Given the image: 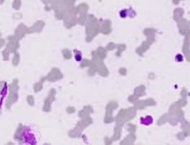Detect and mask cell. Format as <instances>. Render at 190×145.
Returning a JSON list of instances; mask_svg holds the SVG:
<instances>
[{"label":"cell","instance_id":"ba28073f","mask_svg":"<svg viewBox=\"0 0 190 145\" xmlns=\"http://www.w3.org/2000/svg\"><path fill=\"white\" fill-rule=\"evenodd\" d=\"M32 33L31 29H28V27L25 26L24 24L21 23L19 25V26L17 27V29L15 30V33L14 36L17 39L20 40L21 39L26 33Z\"/></svg>","mask_w":190,"mask_h":145},{"label":"cell","instance_id":"484cf974","mask_svg":"<svg viewBox=\"0 0 190 145\" xmlns=\"http://www.w3.org/2000/svg\"><path fill=\"white\" fill-rule=\"evenodd\" d=\"M115 47H116V45L114 43H109L106 47V50H113Z\"/></svg>","mask_w":190,"mask_h":145},{"label":"cell","instance_id":"2e32d148","mask_svg":"<svg viewBox=\"0 0 190 145\" xmlns=\"http://www.w3.org/2000/svg\"><path fill=\"white\" fill-rule=\"evenodd\" d=\"M153 122V117L150 116V115H147V116L145 117V118H141L140 119V123L142 125H145V126H149V125L152 124Z\"/></svg>","mask_w":190,"mask_h":145},{"label":"cell","instance_id":"f1b7e54d","mask_svg":"<svg viewBox=\"0 0 190 145\" xmlns=\"http://www.w3.org/2000/svg\"><path fill=\"white\" fill-rule=\"evenodd\" d=\"M119 72L121 75H123V76H125L126 74V71L125 68H121L119 70Z\"/></svg>","mask_w":190,"mask_h":145},{"label":"cell","instance_id":"3957f363","mask_svg":"<svg viewBox=\"0 0 190 145\" xmlns=\"http://www.w3.org/2000/svg\"><path fill=\"white\" fill-rule=\"evenodd\" d=\"M8 40H9V43L7 45V48L5 50L2 52V55H3V60H8L9 59V53L12 52H15L16 50L19 48V42L18 39L13 36H9L8 37Z\"/></svg>","mask_w":190,"mask_h":145},{"label":"cell","instance_id":"603a6c76","mask_svg":"<svg viewBox=\"0 0 190 145\" xmlns=\"http://www.w3.org/2000/svg\"><path fill=\"white\" fill-rule=\"evenodd\" d=\"M74 52H75V58L76 60V61H81L82 59V54L81 52H79L78 50H75L74 49Z\"/></svg>","mask_w":190,"mask_h":145},{"label":"cell","instance_id":"83f0119b","mask_svg":"<svg viewBox=\"0 0 190 145\" xmlns=\"http://www.w3.org/2000/svg\"><path fill=\"white\" fill-rule=\"evenodd\" d=\"M75 108L73 107H68V109H67V112H68V113H73V112H75Z\"/></svg>","mask_w":190,"mask_h":145},{"label":"cell","instance_id":"d4e9b609","mask_svg":"<svg viewBox=\"0 0 190 145\" xmlns=\"http://www.w3.org/2000/svg\"><path fill=\"white\" fill-rule=\"evenodd\" d=\"M27 102L31 106H33L34 104V99H33V97L32 96H28L27 97Z\"/></svg>","mask_w":190,"mask_h":145},{"label":"cell","instance_id":"52a82bcc","mask_svg":"<svg viewBox=\"0 0 190 145\" xmlns=\"http://www.w3.org/2000/svg\"><path fill=\"white\" fill-rule=\"evenodd\" d=\"M129 110H124V109H122V110H120V112H118V115H117L116 118H115L116 125L123 126V124H124L125 122H126L127 120H131V118L129 117L130 113L129 114Z\"/></svg>","mask_w":190,"mask_h":145},{"label":"cell","instance_id":"8992f818","mask_svg":"<svg viewBox=\"0 0 190 145\" xmlns=\"http://www.w3.org/2000/svg\"><path fill=\"white\" fill-rule=\"evenodd\" d=\"M63 74H62V72H60V70H58L57 68H52L51 72H49V74L47 75L46 77L42 78V79H41V81L44 82L45 80H49V81H52V82H54V81H56V80H60V79L63 78Z\"/></svg>","mask_w":190,"mask_h":145},{"label":"cell","instance_id":"9c48e42d","mask_svg":"<svg viewBox=\"0 0 190 145\" xmlns=\"http://www.w3.org/2000/svg\"><path fill=\"white\" fill-rule=\"evenodd\" d=\"M55 94H56V91L55 88L51 89L49 96L46 99L44 107H43V110L44 112H49L51 110V104L55 99Z\"/></svg>","mask_w":190,"mask_h":145},{"label":"cell","instance_id":"7c38bea8","mask_svg":"<svg viewBox=\"0 0 190 145\" xmlns=\"http://www.w3.org/2000/svg\"><path fill=\"white\" fill-rule=\"evenodd\" d=\"M100 31L103 34H109L111 32V23L110 21L107 20L105 21Z\"/></svg>","mask_w":190,"mask_h":145},{"label":"cell","instance_id":"5bb4252c","mask_svg":"<svg viewBox=\"0 0 190 145\" xmlns=\"http://www.w3.org/2000/svg\"><path fill=\"white\" fill-rule=\"evenodd\" d=\"M123 126H118L116 125V126L115 127V131H114V135H113V137L112 138V140L113 141H116L118 139H120L121 137V129H122Z\"/></svg>","mask_w":190,"mask_h":145},{"label":"cell","instance_id":"9a60e30c","mask_svg":"<svg viewBox=\"0 0 190 145\" xmlns=\"http://www.w3.org/2000/svg\"><path fill=\"white\" fill-rule=\"evenodd\" d=\"M18 89H19L18 80H17V79H15L13 84L9 85V92H10V93L17 94Z\"/></svg>","mask_w":190,"mask_h":145},{"label":"cell","instance_id":"4dcf8cb0","mask_svg":"<svg viewBox=\"0 0 190 145\" xmlns=\"http://www.w3.org/2000/svg\"><path fill=\"white\" fill-rule=\"evenodd\" d=\"M176 58H177V60H179V62L182 61V60H183V57H181V55H178V56H177V57H176Z\"/></svg>","mask_w":190,"mask_h":145},{"label":"cell","instance_id":"e0dca14e","mask_svg":"<svg viewBox=\"0 0 190 145\" xmlns=\"http://www.w3.org/2000/svg\"><path fill=\"white\" fill-rule=\"evenodd\" d=\"M96 52L97 54L98 57H99L101 60H103L106 57V49H104L102 47H100L98 48Z\"/></svg>","mask_w":190,"mask_h":145},{"label":"cell","instance_id":"d6986e66","mask_svg":"<svg viewBox=\"0 0 190 145\" xmlns=\"http://www.w3.org/2000/svg\"><path fill=\"white\" fill-rule=\"evenodd\" d=\"M116 47L118 49V52H116L115 55L116 56H121V52L126 49V45L125 44H118V45H116Z\"/></svg>","mask_w":190,"mask_h":145},{"label":"cell","instance_id":"7402d4cb","mask_svg":"<svg viewBox=\"0 0 190 145\" xmlns=\"http://www.w3.org/2000/svg\"><path fill=\"white\" fill-rule=\"evenodd\" d=\"M19 60H20V56H19V54L17 52H15L14 56V58L13 60V64L15 66H17L19 63Z\"/></svg>","mask_w":190,"mask_h":145},{"label":"cell","instance_id":"6da1fadb","mask_svg":"<svg viewBox=\"0 0 190 145\" xmlns=\"http://www.w3.org/2000/svg\"><path fill=\"white\" fill-rule=\"evenodd\" d=\"M99 32V25L97 22V20L93 15H90L89 19H87L86 24V33H87V39L86 41L90 42L94 37L98 34Z\"/></svg>","mask_w":190,"mask_h":145},{"label":"cell","instance_id":"8fae6325","mask_svg":"<svg viewBox=\"0 0 190 145\" xmlns=\"http://www.w3.org/2000/svg\"><path fill=\"white\" fill-rule=\"evenodd\" d=\"M93 112H94V110L91 106H85L83 110L79 112V116L82 118H84L86 116H88V115H89V114L93 113Z\"/></svg>","mask_w":190,"mask_h":145},{"label":"cell","instance_id":"1f68e13d","mask_svg":"<svg viewBox=\"0 0 190 145\" xmlns=\"http://www.w3.org/2000/svg\"><path fill=\"white\" fill-rule=\"evenodd\" d=\"M4 44V40L3 39H1V44H0V46H1V47H2V46H3Z\"/></svg>","mask_w":190,"mask_h":145},{"label":"cell","instance_id":"ffe728a7","mask_svg":"<svg viewBox=\"0 0 190 145\" xmlns=\"http://www.w3.org/2000/svg\"><path fill=\"white\" fill-rule=\"evenodd\" d=\"M42 83H43L42 81H41V82L36 83V84H34V86H33V88H34L35 92H39V91H41V90L42 89V88H43Z\"/></svg>","mask_w":190,"mask_h":145},{"label":"cell","instance_id":"cb8c5ba5","mask_svg":"<svg viewBox=\"0 0 190 145\" xmlns=\"http://www.w3.org/2000/svg\"><path fill=\"white\" fill-rule=\"evenodd\" d=\"M91 61H90V60H83V61H82L81 64V68H84V67L86 66H88V65H91Z\"/></svg>","mask_w":190,"mask_h":145},{"label":"cell","instance_id":"5b68a950","mask_svg":"<svg viewBox=\"0 0 190 145\" xmlns=\"http://www.w3.org/2000/svg\"><path fill=\"white\" fill-rule=\"evenodd\" d=\"M118 104L116 102H110L106 107V115L105 117V123H110L114 120L113 117V111L118 107Z\"/></svg>","mask_w":190,"mask_h":145},{"label":"cell","instance_id":"f546056e","mask_svg":"<svg viewBox=\"0 0 190 145\" xmlns=\"http://www.w3.org/2000/svg\"><path fill=\"white\" fill-rule=\"evenodd\" d=\"M105 144H112V142H113V140H112L111 139H109V138H105Z\"/></svg>","mask_w":190,"mask_h":145},{"label":"cell","instance_id":"30bf717a","mask_svg":"<svg viewBox=\"0 0 190 145\" xmlns=\"http://www.w3.org/2000/svg\"><path fill=\"white\" fill-rule=\"evenodd\" d=\"M17 99H18V95H17V94L10 93V94L9 95V96H8L7 99V102H6L7 108V109L10 108L11 106L13 105V103H14L15 102L17 101Z\"/></svg>","mask_w":190,"mask_h":145},{"label":"cell","instance_id":"4fadbf2b","mask_svg":"<svg viewBox=\"0 0 190 145\" xmlns=\"http://www.w3.org/2000/svg\"><path fill=\"white\" fill-rule=\"evenodd\" d=\"M44 26V23L43 22V21H38V22H36V23L31 28V30L32 33H33V32H38V33H39V32H40L41 30H42Z\"/></svg>","mask_w":190,"mask_h":145},{"label":"cell","instance_id":"277c9868","mask_svg":"<svg viewBox=\"0 0 190 145\" xmlns=\"http://www.w3.org/2000/svg\"><path fill=\"white\" fill-rule=\"evenodd\" d=\"M91 62L97 67V72H99V75L104 76V77H106V76H108V71H107V68H106L105 64L103 63L102 60H101L98 57L97 52H92V61Z\"/></svg>","mask_w":190,"mask_h":145},{"label":"cell","instance_id":"ac0fdd59","mask_svg":"<svg viewBox=\"0 0 190 145\" xmlns=\"http://www.w3.org/2000/svg\"><path fill=\"white\" fill-rule=\"evenodd\" d=\"M5 81H2L1 82V95H2V99H1V101H3V99L7 94V85Z\"/></svg>","mask_w":190,"mask_h":145},{"label":"cell","instance_id":"44dd1931","mask_svg":"<svg viewBox=\"0 0 190 145\" xmlns=\"http://www.w3.org/2000/svg\"><path fill=\"white\" fill-rule=\"evenodd\" d=\"M63 56H64V57L65 59H67V60H68V59H71V57H72V55H71V51L69 50V49H64V50L63 51Z\"/></svg>","mask_w":190,"mask_h":145},{"label":"cell","instance_id":"7a4b0ae2","mask_svg":"<svg viewBox=\"0 0 190 145\" xmlns=\"http://www.w3.org/2000/svg\"><path fill=\"white\" fill-rule=\"evenodd\" d=\"M92 119L89 116H86L84 118H82V120L78 123L77 126L73 130L69 132V136L71 137H76V136H81V131L84 129L89 124L92 123Z\"/></svg>","mask_w":190,"mask_h":145},{"label":"cell","instance_id":"4316f807","mask_svg":"<svg viewBox=\"0 0 190 145\" xmlns=\"http://www.w3.org/2000/svg\"><path fill=\"white\" fill-rule=\"evenodd\" d=\"M20 6H21V2H20L19 0H15L14 4H13V7H14L15 10H18Z\"/></svg>","mask_w":190,"mask_h":145}]
</instances>
